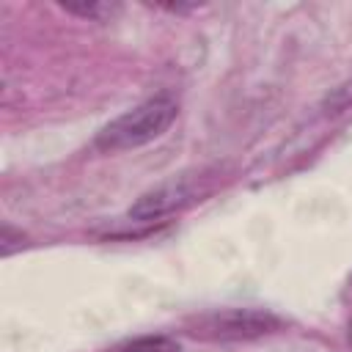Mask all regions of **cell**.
<instances>
[{"label": "cell", "instance_id": "obj_1", "mask_svg": "<svg viewBox=\"0 0 352 352\" xmlns=\"http://www.w3.org/2000/svg\"><path fill=\"white\" fill-rule=\"evenodd\" d=\"M179 104L173 96L160 94L146 99L143 104L121 113L118 118H113L94 140V146L99 151H126V148H138L146 146L151 140H157L176 118Z\"/></svg>", "mask_w": 352, "mask_h": 352}, {"label": "cell", "instance_id": "obj_2", "mask_svg": "<svg viewBox=\"0 0 352 352\" xmlns=\"http://www.w3.org/2000/svg\"><path fill=\"white\" fill-rule=\"evenodd\" d=\"M280 322L272 314H261V311H250V308H231V311H220L212 316H204L198 322L201 330H192L195 336H206V338H220V341H231V338H256L264 336L270 330H275Z\"/></svg>", "mask_w": 352, "mask_h": 352}, {"label": "cell", "instance_id": "obj_3", "mask_svg": "<svg viewBox=\"0 0 352 352\" xmlns=\"http://www.w3.org/2000/svg\"><path fill=\"white\" fill-rule=\"evenodd\" d=\"M195 195V190L184 182H168V184H160L154 190H148L146 195H140L135 201V206L129 209V217L135 220H157L184 204H190Z\"/></svg>", "mask_w": 352, "mask_h": 352}, {"label": "cell", "instance_id": "obj_4", "mask_svg": "<svg viewBox=\"0 0 352 352\" xmlns=\"http://www.w3.org/2000/svg\"><path fill=\"white\" fill-rule=\"evenodd\" d=\"M121 352H179V344L168 336H143L121 346Z\"/></svg>", "mask_w": 352, "mask_h": 352}, {"label": "cell", "instance_id": "obj_5", "mask_svg": "<svg viewBox=\"0 0 352 352\" xmlns=\"http://www.w3.org/2000/svg\"><path fill=\"white\" fill-rule=\"evenodd\" d=\"M63 8L69 14H77V16H85V19H104V16H113L116 6L110 3H82V6H74V3H63Z\"/></svg>", "mask_w": 352, "mask_h": 352}]
</instances>
